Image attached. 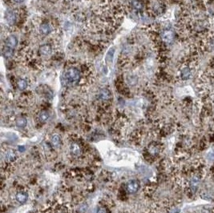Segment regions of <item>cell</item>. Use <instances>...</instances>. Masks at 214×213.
Wrapping results in <instances>:
<instances>
[{"label":"cell","instance_id":"19","mask_svg":"<svg viewBox=\"0 0 214 213\" xmlns=\"http://www.w3.org/2000/svg\"><path fill=\"white\" fill-rule=\"evenodd\" d=\"M6 158L11 161V160H13V159L15 158V154H14V152H13V151H9L8 153H7V155H6Z\"/></svg>","mask_w":214,"mask_h":213},{"label":"cell","instance_id":"9","mask_svg":"<svg viewBox=\"0 0 214 213\" xmlns=\"http://www.w3.org/2000/svg\"><path fill=\"white\" fill-rule=\"evenodd\" d=\"M39 31L43 34L47 35V34H49L52 32V28L49 23H43V24L40 25Z\"/></svg>","mask_w":214,"mask_h":213},{"label":"cell","instance_id":"3","mask_svg":"<svg viewBox=\"0 0 214 213\" xmlns=\"http://www.w3.org/2000/svg\"><path fill=\"white\" fill-rule=\"evenodd\" d=\"M174 32L171 31V30H165L161 34L162 40L165 43H171L173 41V39H174Z\"/></svg>","mask_w":214,"mask_h":213},{"label":"cell","instance_id":"4","mask_svg":"<svg viewBox=\"0 0 214 213\" xmlns=\"http://www.w3.org/2000/svg\"><path fill=\"white\" fill-rule=\"evenodd\" d=\"M139 188H140V184L136 180H131L128 183V184L126 186V189L128 191V192L131 194L136 193L139 190Z\"/></svg>","mask_w":214,"mask_h":213},{"label":"cell","instance_id":"13","mask_svg":"<svg viewBox=\"0 0 214 213\" xmlns=\"http://www.w3.org/2000/svg\"><path fill=\"white\" fill-rule=\"evenodd\" d=\"M52 143L55 148H60V145H61V139H60V136L59 135H54L52 138Z\"/></svg>","mask_w":214,"mask_h":213},{"label":"cell","instance_id":"10","mask_svg":"<svg viewBox=\"0 0 214 213\" xmlns=\"http://www.w3.org/2000/svg\"><path fill=\"white\" fill-rule=\"evenodd\" d=\"M71 151L75 156H79L81 154V149L79 144H77L76 143H73L71 145Z\"/></svg>","mask_w":214,"mask_h":213},{"label":"cell","instance_id":"6","mask_svg":"<svg viewBox=\"0 0 214 213\" xmlns=\"http://www.w3.org/2000/svg\"><path fill=\"white\" fill-rule=\"evenodd\" d=\"M6 47H10V48L14 49L18 44V39L15 36H13V35H11L7 37V39H6Z\"/></svg>","mask_w":214,"mask_h":213},{"label":"cell","instance_id":"8","mask_svg":"<svg viewBox=\"0 0 214 213\" xmlns=\"http://www.w3.org/2000/svg\"><path fill=\"white\" fill-rule=\"evenodd\" d=\"M99 97L101 100L103 101H107L111 98V92L108 91V89H102L100 90V93H99Z\"/></svg>","mask_w":214,"mask_h":213},{"label":"cell","instance_id":"1","mask_svg":"<svg viewBox=\"0 0 214 213\" xmlns=\"http://www.w3.org/2000/svg\"><path fill=\"white\" fill-rule=\"evenodd\" d=\"M64 84L67 86H75L80 82L81 75L77 68L71 67L68 69L63 75Z\"/></svg>","mask_w":214,"mask_h":213},{"label":"cell","instance_id":"11","mask_svg":"<svg viewBox=\"0 0 214 213\" xmlns=\"http://www.w3.org/2000/svg\"><path fill=\"white\" fill-rule=\"evenodd\" d=\"M13 55H14V49L10 48V47H7L5 46V47L3 51V57H5L6 59H10L13 56Z\"/></svg>","mask_w":214,"mask_h":213},{"label":"cell","instance_id":"17","mask_svg":"<svg viewBox=\"0 0 214 213\" xmlns=\"http://www.w3.org/2000/svg\"><path fill=\"white\" fill-rule=\"evenodd\" d=\"M16 125H17V127H19V128H24V127H26L27 125L26 118H23V117L19 118V119L16 120Z\"/></svg>","mask_w":214,"mask_h":213},{"label":"cell","instance_id":"21","mask_svg":"<svg viewBox=\"0 0 214 213\" xmlns=\"http://www.w3.org/2000/svg\"><path fill=\"white\" fill-rule=\"evenodd\" d=\"M23 1H24V0H14V2H15V3H23Z\"/></svg>","mask_w":214,"mask_h":213},{"label":"cell","instance_id":"5","mask_svg":"<svg viewBox=\"0 0 214 213\" xmlns=\"http://www.w3.org/2000/svg\"><path fill=\"white\" fill-rule=\"evenodd\" d=\"M39 54L43 56H48L52 54V47L49 44H43V45L40 46L39 49Z\"/></svg>","mask_w":214,"mask_h":213},{"label":"cell","instance_id":"7","mask_svg":"<svg viewBox=\"0 0 214 213\" xmlns=\"http://www.w3.org/2000/svg\"><path fill=\"white\" fill-rule=\"evenodd\" d=\"M16 14L13 11H9L6 14V19L10 25H14L16 22Z\"/></svg>","mask_w":214,"mask_h":213},{"label":"cell","instance_id":"2","mask_svg":"<svg viewBox=\"0 0 214 213\" xmlns=\"http://www.w3.org/2000/svg\"><path fill=\"white\" fill-rule=\"evenodd\" d=\"M192 75V69L189 64H185L181 67L180 71V79L183 80H187L190 79Z\"/></svg>","mask_w":214,"mask_h":213},{"label":"cell","instance_id":"20","mask_svg":"<svg viewBox=\"0 0 214 213\" xmlns=\"http://www.w3.org/2000/svg\"><path fill=\"white\" fill-rule=\"evenodd\" d=\"M97 213H107V210H106V208L104 207H100L97 211Z\"/></svg>","mask_w":214,"mask_h":213},{"label":"cell","instance_id":"14","mask_svg":"<svg viewBox=\"0 0 214 213\" xmlns=\"http://www.w3.org/2000/svg\"><path fill=\"white\" fill-rule=\"evenodd\" d=\"M114 55H115V48L112 47L109 50V51L107 54V57H106V61L108 63H112L113 60H114Z\"/></svg>","mask_w":214,"mask_h":213},{"label":"cell","instance_id":"18","mask_svg":"<svg viewBox=\"0 0 214 213\" xmlns=\"http://www.w3.org/2000/svg\"><path fill=\"white\" fill-rule=\"evenodd\" d=\"M39 120L41 121V122L44 123L49 119V114L45 111H42V112L39 114Z\"/></svg>","mask_w":214,"mask_h":213},{"label":"cell","instance_id":"15","mask_svg":"<svg viewBox=\"0 0 214 213\" xmlns=\"http://www.w3.org/2000/svg\"><path fill=\"white\" fill-rule=\"evenodd\" d=\"M17 86L20 90H25L27 87V82L24 79H20V80H18Z\"/></svg>","mask_w":214,"mask_h":213},{"label":"cell","instance_id":"16","mask_svg":"<svg viewBox=\"0 0 214 213\" xmlns=\"http://www.w3.org/2000/svg\"><path fill=\"white\" fill-rule=\"evenodd\" d=\"M131 5L136 11H140L143 8V4L140 0H132L131 1Z\"/></svg>","mask_w":214,"mask_h":213},{"label":"cell","instance_id":"12","mask_svg":"<svg viewBox=\"0 0 214 213\" xmlns=\"http://www.w3.org/2000/svg\"><path fill=\"white\" fill-rule=\"evenodd\" d=\"M15 197H16L18 202H19L20 204H23L27 199V194L24 193V192H19V193L16 194Z\"/></svg>","mask_w":214,"mask_h":213}]
</instances>
